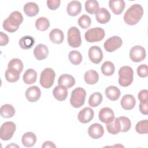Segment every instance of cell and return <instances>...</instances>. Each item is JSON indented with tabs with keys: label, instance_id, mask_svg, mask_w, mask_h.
<instances>
[{
	"label": "cell",
	"instance_id": "cell-1",
	"mask_svg": "<svg viewBox=\"0 0 148 148\" xmlns=\"http://www.w3.org/2000/svg\"><path fill=\"white\" fill-rule=\"evenodd\" d=\"M143 14V9L142 6L138 3L131 5L125 12L124 15V20L125 23L130 25L137 24Z\"/></svg>",
	"mask_w": 148,
	"mask_h": 148
},
{
	"label": "cell",
	"instance_id": "cell-2",
	"mask_svg": "<svg viewBox=\"0 0 148 148\" xmlns=\"http://www.w3.org/2000/svg\"><path fill=\"white\" fill-rule=\"evenodd\" d=\"M23 21V16L18 11H14L3 22V28L9 32L16 31Z\"/></svg>",
	"mask_w": 148,
	"mask_h": 148
},
{
	"label": "cell",
	"instance_id": "cell-3",
	"mask_svg": "<svg viewBox=\"0 0 148 148\" xmlns=\"http://www.w3.org/2000/svg\"><path fill=\"white\" fill-rule=\"evenodd\" d=\"M119 83L122 87L129 86L134 79V72L131 67L123 66L119 71Z\"/></svg>",
	"mask_w": 148,
	"mask_h": 148
},
{
	"label": "cell",
	"instance_id": "cell-4",
	"mask_svg": "<svg viewBox=\"0 0 148 148\" xmlns=\"http://www.w3.org/2000/svg\"><path fill=\"white\" fill-rule=\"evenodd\" d=\"M86 97V90L82 87H77L71 92L70 103L73 108H79L84 103Z\"/></svg>",
	"mask_w": 148,
	"mask_h": 148
},
{
	"label": "cell",
	"instance_id": "cell-5",
	"mask_svg": "<svg viewBox=\"0 0 148 148\" xmlns=\"http://www.w3.org/2000/svg\"><path fill=\"white\" fill-rule=\"evenodd\" d=\"M56 73L50 68H46L41 72L40 76V84L45 88H50L54 83Z\"/></svg>",
	"mask_w": 148,
	"mask_h": 148
},
{
	"label": "cell",
	"instance_id": "cell-6",
	"mask_svg": "<svg viewBox=\"0 0 148 148\" xmlns=\"http://www.w3.org/2000/svg\"><path fill=\"white\" fill-rule=\"evenodd\" d=\"M105 33L103 28L101 27H95L88 29L84 34L85 39L90 43L99 42L105 37Z\"/></svg>",
	"mask_w": 148,
	"mask_h": 148
},
{
	"label": "cell",
	"instance_id": "cell-7",
	"mask_svg": "<svg viewBox=\"0 0 148 148\" xmlns=\"http://www.w3.org/2000/svg\"><path fill=\"white\" fill-rule=\"evenodd\" d=\"M67 40L69 46L78 47L81 45L82 39L79 29L76 27H71L68 31Z\"/></svg>",
	"mask_w": 148,
	"mask_h": 148
},
{
	"label": "cell",
	"instance_id": "cell-8",
	"mask_svg": "<svg viewBox=\"0 0 148 148\" xmlns=\"http://www.w3.org/2000/svg\"><path fill=\"white\" fill-rule=\"evenodd\" d=\"M16 124L12 121H6L3 123L0 129V138L2 140L10 139L16 131Z\"/></svg>",
	"mask_w": 148,
	"mask_h": 148
},
{
	"label": "cell",
	"instance_id": "cell-9",
	"mask_svg": "<svg viewBox=\"0 0 148 148\" xmlns=\"http://www.w3.org/2000/svg\"><path fill=\"white\" fill-rule=\"evenodd\" d=\"M123 43L121 38L118 36H113L108 39L104 43V49L108 52H113L119 49Z\"/></svg>",
	"mask_w": 148,
	"mask_h": 148
},
{
	"label": "cell",
	"instance_id": "cell-10",
	"mask_svg": "<svg viewBox=\"0 0 148 148\" xmlns=\"http://www.w3.org/2000/svg\"><path fill=\"white\" fill-rule=\"evenodd\" d=\"M131 60L135 62H139L143 60L146 57V50L141 46L136 45L132 47L130 51Z\"/></svg>",
	"mask_w": 148,
	"mask_h": 148
},
{
	"label": "cell",
	"instance_id": "cell-11",
	"mask_svg": "<svg viewBox=\"0 0 148 148\" xmlns=\"http://www.w3.org/2000/svg\"><path fill=\"white\" fill-rule=\"evenodd\" d=\"M88 57L94 64H99L103 59V52L101 49L97 46H91L88 50Z\"/></svg>",
	"mask_w": 148,
	"mask_h": 148
},
{
	"label": "cell",
	"instance_id": "cell-12",
	"mask_svg": "<svg viewBox=\"0 0 148 148\" xmlns=\"http://www.w3.org/2000/svg\"><path fill=\"white\" fill-rule=\"evenodd\" d=\"M99 120L105 124L112 123L114 119V114L113 110L109 108H103L99 112Z\"/></svg>",
	"mask_w": 148,
	"mask_h": 148
},
{
	"label": "cell",
	"instance_id": "cell-13",
	"mask_svg": "<svg viewBox=\"0 0 148 148\" xmlns=\"http://www.w3.org/2000/svg\"><path fill=\"white\" fill-rule=\"evenodd\" d=\"M40 95V90L36 86L29 87L25 91V97L27 99L31 102H35L39 100Z\"/></svg>",
	"mask_w": 148,
	"mask_h": 148
},
{
	"label": "cell",
	"instance_id": "cell-14",
	"mask_svg": "<svg viewBox=\"0 0 148 148\" xmlns=\"http://www.w3.org/2000/svg\"><path fill=\"white\" fill-rule=\"evenodd\" d=\"M94 115V110L88 107H86L82 109L78 113V120L83 124L87 123L91 121Z\"/></svg>",
	"mask_w": 148,
	"mask_h": 148
},
{
	"label": "cell",
	"instance_id": "cell-15",
	"mask_svg": "<svg viewBox=\"0 0 148 148\" xmlns=\"http://www.w3.org/2000/svg\"><path fill=\"white\" fill-rule=\"evenodd\" d=\"M88 134L92 139H99L101 138L104 134L103 127L99 123L92 124L88 129Z\"/></svg>",
	"mask_w": 148,
	"mask_h": 148
},
{
	"label": "cell",
	"instance_id": "cell-16",
	"mask_svg": "<svg viewBox=\"0 0 148 148\" xmlns=\"http://www.w3.org/2000/svg\"><path fill=\"white\" fill-rule=\"evenodd\" d=\"M48 54L49 49L43 44L38 45L34 49V55L38 60H43L46 58Z\"/></svg>",
	"mask_w": 148,
	"mask_h": 148
},
{
	"label": "cell",
	"instance_id": "cell-17",
	"mask_svg": "<svg viewBox=\"0 0 148 148\" xmlns=\"http://www.w3.org/2000/svg\"><path fill=\"white\" fill-rule=\"evenodd\" d=\"M109 6L114 14L119 15L123 12L125 3L123 0H110L109 1Z\"/></svg>",
	"mask_w": 148,
	"mask_h": 148
},
{
	"label": "cell",
	"instance_id": "cell-18",
	"mask_svg": "<svg viewBox=\"0 0 148 148\" xmlns=\"http://www.w3.org/2000/svg\"><path fill=\"white\" fill-rule=\"evenodd\" d=\"M121 107L127 110L132 109L136 104L135 97L131 94H126L124 95L121 99Z\"/></svg>",
	"mask_w": 148,
	"mask_h": 148
},
{
	"label": "cell",
	"instance_id": "cell-19",
	"mask_svg": "<svg viewBox=\"0 0 148 148\" xmlns=\"http://www.w3.org/2000/svg\"><path fill=\"white\" fill-rule=\"evenodd\" d=\"M58 83V85L62 86L66 88H70L75 84V79L69 74H63L59 77Z\"/></svg>",
	"mask_w": 148,
	"mask_h": 148
},
{
	"label": "cell",
	"instance_id": "cell-20",
	"mask_svg": "<svg viewBox=\"0 0 148 148\" xmlns=\"http://www.w3.org/2000/svg\"><path fill=\"white\" fill-rule=\"evenodd\" d=\"M82 10V4L79 1H71L67 5L66 11L71 16H76Z\"/></svg>",
	"mask_w": 148,
	"mask_h": 148
},
{
	"label": "cell",
	"instance_id": "cell-21",
	"mask_svg": "<svg viewBox=\"0 0 148 148\" xmlns=\"http://www.w3.org/2000/svg\"><path fill=\"white\" fill-rule=\"evenodd\" d=\"M8 70L20 74L23 69V64L18 58H13L8 63Z\"/></svg>",
	"mask_w": 148,
	"mask_h": 148
},
{
	"label": "cell",
	"instance_id": "cell-22",
	"mask_svg": "<svg viewBox=\"0 0 148 148\" xmlns=\"http://www.w3.org/2000/svg\"><path fill=\"white\" fill-rule=\"evenodd\" d=\"M110 14L109 12L105 8L99 9L95 14L97 21L101 24H106L108 23L110 19Z\"/></svg>",
	"mask_w": 148,
	"mask_h": 148
},
{
	"label": "cell",
	"instance_id": "cell-23",
	"mask_svg": "<svg viewBox=\"0 0 148 148\" xmlns=\"http://www.w3.org/2000/svg\"><path fill=\"white\" fill-rule=\"evenodd\" d=\"M53 94L57 100L59 101H63L65 100L67 97L68 90L65 87L58 85L53 89Z\"/></svg>",
	"mask_w": 148,
	"mask_h": 148
},
{
	"label": "cell",
	"instance_id": "cell-24",
	"mask_svg": "<svg viewBox=\"0 0 148 148\" xmlns=\"http://www.w3.org/2000/svg\"><path fill=\"white\" fill-rule=\"evenodd\" d=\"M36 142V136L32 132H25L22 136L21 142L23 145L27 147H32Z\"/></svg>",
	"mask_w": 148,
	"mask_h": 148
},
{
	"label": "cell",
	"instance_id": "cell-25",
	"mask_svg": "<svg viewBox=\"0 0 148 148\" xmlns=\"http://www.w3.org/2000/svg\"><path fill=\"white\" fill-rule=\"evenodd\" d=\"M105 92L106 97L113 101H117L121 95L120 90L117 87L114 86H110L108 87L105 89Z\"/></svg>",
	"mask_w": 148,
	"mask_h": 148
},
{
	"label": "cell",
	"instance_id": "cell-26",
	"mask_svg": "<svg viewBox=\"0 0 148 148\" xmlns=\"http://www.w3.org/2000/svg\"><path fill=\"white\" fill-rule=\"evenodd\" d=\"M23 9L25 14L29 17L35 16L39 11L38 5L36 3L32 2L26 3L24 5Z\"/></svg>",
	"mask_w": 148,
	"mask_h": 148
},
{
	"label": "cell",
	"instance_id": "cell-27",
	"mask_svg": "<svg viewBox=\"0 0 148 148\" xmlns=\"http://www.w3.org/2000/svg\"><path fill=\"white\" fill-rule=\"evenodd\" d=\"M49 38L53 43L56 44H60L64 40V33L60 29H53L49 34Z\"/></svg>",
	"mask_w": 148,
	"mask_h": 148
},
{
	"label": "cell",
	"instance_id": "cell-28",
	"mask_svg": "<svg viewBox=\"0 0 148 148\" xmlns=\"http://www.w3.org/2000/svg\"><path fill=\"white\" fill-rule=\"evenodd\" d=\"M23 79L24 82L27 84H34L37 79V73L33 69H28L24 73Z\"/></svg>",
	"mask_w": 148,
	"mask_h": 148
},
{
	"label": "cell",
	"instance_id": "cell-29",
	"mask_svg": "<svg viewBox=\"0 0 148 148\" xmlns=\"http://www.w3.org/2000/svg\"><path fill=\"white\" fill-rule=\"evenodd\" d=\"M85 82L88 84H94L99 80V75L94 70H89L86 72L84 76Z\"/></svg>",
	"mask_w": 148,
	"mask_h": 148
},
{
	"label": "cell",
	"instance_id": "cell-30",
	"mask_svg": "<svg viewBox=\"0 0 148 148\" xmlns=\"http://www.w3.org/2000/svg\"><path fill=\"white\" fill-rule=\"evenodd\" d=\"M121 124L118 119L114 118L113 121L109 124H106V130L109 133L112 135H116L119 134L121 131Z\"/></svg>",
	"mask_w": 148,
	"mask_h": 148
},
{
	"label": "cell",
	"instance_id": "cell-31",
	"mask_svg": "<svg viewBox=\"0 0 148 148\" xmlns=\"http://www.w3.org/2000/svg\"><path fill=\"white\" fill-rule=\"evenodd\" d=\"M35 44V39L31 36H24L19 40V46L24 50L31 49Z\"/></svg>",
	"mask_w": 148,
	"mask_h": 148
},
{
	"label": "cell",
	"instance_id": "cell-32",
	"mask_svg": "<svg viewBox=\"0 0 148 148\" xmlns=\"http://www.w3.org/2000/svg\"><path fill=\"white\" fill-rule=\"evenodd\" d=\"M1 115L4 118L12 117L15 114V109L10 104H5L1 107Z\"/></svg>",
	"mask_w": 148,
	"mask_h": 148
},
{
	"label": "cell",
	"instance_id": "cell-33",
	"mask_svg": "<svg viewBox=\"0 0 148 148\" xmlns=\"http://www.w3.org/2000/svg\"><path fill=\"white\" fill-rule=\"evenodd\" d=\"M99 3L95 0H88L85 3V9L91 14H95L99 9Z\"/></svg>",
	"mask_w": 148,
	"mask_h": 148
},
{
	"label": "cell",
	"instance_id": "cell-34",
	"mask_svg": "<svg viewBox=\"0 0 148 148\" xmlns=\"http://www.w3.org/2000/svg\"><path fill=\"white\" fill-rule=\"evenodd\" d=\"M103 97L101 93L95 92L92 94L88 99V105L93 108L97 107L101 104L102 101Z\"/></svg>",
	"mask_w": 148,
	"mask_h": 148
},
{
	"label": "cell",
	"instance_id": "cell-35",
	"mask_svg": "<svg viewBox=\"0 0 148 148\" xmlns=\"http://www.w3.org/2000/svg\"><path fill=\"white\" fill-rule=\"evenodd\" d=\"M35 27L37 29L44 31L49 28L50 22L47 18L45 17H40L36 20Z\"/></svg>",
	"mask_w": 148,
	"mask_h": 148
},
{
	"label": "cell",
	"instance_id": "cell-36",
	"mask_svg": "<svg viewBox=\"0 0 148 148\" xmlns=\"http://www.w3.org/2000/svg\"><path fill=\"white\" fill-rule=\"evenodd\" d=\"M114 65L110 61H105L101 67L102 73L105 76H111L114 72Z\"/></svg>",
	"mask_w": 148,
	"mask_h": 148
},
{
	"label": "cell",
	"instance_id": "cell-37",
	"mask_svg": "<svg viewBox=\"0 0 148 148\" xmlns=\"http://www.w3.org/2000/svg\"><path fill=\"white\" fill-rule=\"evenodd\" d=\"M68 58L70 62L75 65L80 64L82 61V56L81 53L77 50L71 51L69 53Z\"/></svg>",
	"mask_w": 148,
	"mask_h": 148
},
{
	"label": "cell",
	"instance_id": "cell-38",
	"mask_svg": "<svg viewBox=\"0 0 148 148\" xmlns=\"http://www.w3.org/2000/svg\"><path fill=\"white\" fill-rule=\"evenodd\" d=\"M136 131L139 134L148 133V120H141L137 123L135 126Z\"/></svg>",
	"mask_w": 148,
	"mask_h": 148
},
{
	"label": "cell",
	"instance_id": "cell-39",
	"mask_svg": "<svg viewBox=\"0 0 148 148\" xmlns=\"http://www.w3.org/2000/svg\"><path fill=\"white\" fill-rule=\"evenodd\" d=\"M121 124V131L123 132H127L131 127V123L130 120L125 116H120L118 117Z\"/></svg>",
	"mask_w": 148,
	"mask_h": 148
},
{
	"label": "cell",
	"instance_id": "cell-40",
	"mask_svg": "<svg viewBox=\"0 0 148 148\" xmlns=\"http://www.w3.org/2000/svg\"><path fill=\"white\" fill-rule=\"evenodd\" d=\"M77 23L82 28L87 29L89 28L91 25V20L88 16L86 14H83L79 18Z\"/></svg>",
	"mask_w": 148,
	"mask_h": 148
},
{
	"label": "cell",
	"instance_id": "cell-41",
	"mask_svg": "<svg viewBox=\"0 0 148 148\" xmlns=\"http://www.w3.org/2000/svg\"><path fill=\"white\" fill-rule=\"evenodd\" d=\"M20 74L16 73L6 69L5 76V79L8 82L10 83H14L18 80L20 78Z\"/></svg>",
	"mask_w": 148,
	"mask_h": 148
},
{
	"label": "cell",
	"instance_id": "cell-42",
	"mask_svg": "<svg viewBox=\"0 0 148 148\" xmlns=\"http://www.w3.org/2000/svg\"><path fill=\"white\" fill-rule=\"evenodd\" d=\"M137 74L140 77H146L148 76V67L146 64H141L137 68Z\"/></svg>",
	"mask_w": 148,
	"mask_h": 148
},
{
	"label": "cell",
	"instance_id": "cell-43",
	"mask_svg": "<svg viewBox=\"0 0 148 148\" xmlns=\"http://www.w3.org/2000/svg\"><path fill=\"white\" fill-rule=\"evenodd\" d=\"M46 2L49 9L52 10H56L60 6L61 3L60 0H48Z\"/></svg>",
	"mask_w": 148,
	"mask_h": 148
},
{
	"label": "cell",
	"instance_id": "cell-44",
	"mask_svg": "<svg viewBox=\"0 0 148 148\" xmlns=\"http://www.w3.org/2000/svg\"><path fill=\"white\" fill-rule=\"evenodd\" d=\"M138 98L140 102H147L148 101V91L147 90H141L138 95Z\"/></svg>",
	"mask_w": 148,
	"mask_h": 148
},
{
	"label": "cell",
	"instance_id": "cell-45",
	"mask_svg": "<svg viewBox=\"0 0 148 148\" xmlns=\"http://www.w3.org/2000/svg\"><path fill=\"white\" fill-rule=\"evenodd\" d=\"M9 42V38L6 34L3 32H0V45L1 46L6 45Z\"/></svg>",
	"mask_w": 148,
	"mask_h": 148
},
{
	"label": "cell",
	"instance_id": "cell-46",
	"mask_svg": "<svg viewBox=\"0 0 148 148\" xmlns=\"http://www.w3.org/2000/svg\"><path fill=\"white\" fill-rule=\"evenodd\" d=\"M139 110L141 113L145 115H147L148 114L147 102H140Z\"/></svg>",
	"mask_w": 148,
	"mask_h": 148
},
{
	"label": "cell",
	"instance_id": "cell-47",
	"mask_svg": "<svg viewBox=\"0 0 148 148\" xmlns=\"http://www.w3.org/2000/svg\"><path fill=\"white\" fill-rule=\"evenodd\" d=\"M42 147H56V146L53 142L46 141L43 143V145L42 146Z\"/></svg>",
	"mask_w": 148,
	"mask_h": 148
},
{
	"label": "cell",
	"instance_id": "cell-48",
	"mask_svg": "<svg viewBox=\"0 0 148 148\" xmlns=\"http://www.w3.org/2000/svg\"><path fill=\"white\" fill-rule=\"evenodd\" d=\"M19 147V146H18V145H15V144L13 145V143H12L11 145H8V146H6V147Z\"/></svg>",
	"mask_w": 148,
	"mask_h": 148
}]
</instances>
